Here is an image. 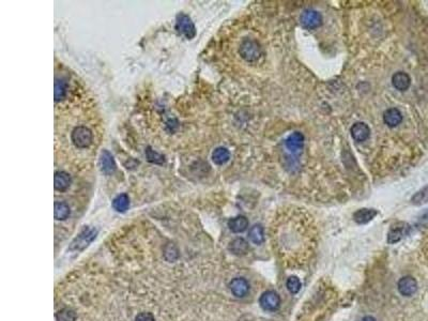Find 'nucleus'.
I'll use <instances>...</instances> for the list:
<instances>
[{
	"label": "nucleus",
	"instance_id": "nucleus-13",
	"mask_svg": "<svg viewBox=\"0 0 428 321\" xmlns=\"http://www.w3.org/2000/svg\"><path fill=\"white\" fill-rule=\"evenodd\" d=\"M72 179L69 174L64 171H56L54 176V187L58 192H65L70 187Z\"/></svg>",
	"mask_w": 428,
	"mask_h": 321
},
{
	"label": "nucleus",
	"instance_id": "nucleus-21",
	"mask_svg": "<svg viewBox=\"0 0 428 321\" xmlns=\"http://www.w3.org/2000/svg\"><path fill=\"white\" fill-rule=\"evenodd\" d=\"M54 212H55V218L57 221H64V219H67L71 214L69 205L63 203V201H57V203H55Z\"/></svg>",
	"mask_w": 428,
	"mask_h": 321
},
{
	"label": "nucleus",
	"instance_id": "nucleus-27",
	"mask_svg": "<svg viewBox=\"0 0 428 321\" xmlns=\"http://www.w3.org/2000/svg\"><path fill=\"white\" fill-rule=\"evenodd\" d=\"M146 157H147L148 162L153 163V164H160V165H162V164L164 163V160H165L163 156H160V153H158V152H156L154 150H152L150 147H148V148H147V150H146Z\"/></svg>",
	"mask_w": 428,
	"mask_h": 321
},
{
	"label": "nucleus",
	"instance_id": "nucleus-18",
	"mask_svg": "<svg viewBox=\"0 0 428 321\" xmlns=\"http://www.w3.org/2000/svg\"><path fill=\"white\" fill-rule=\"evenodd\" d=\"M229 229L235 234H241L248 227V219L243 215H238L228 221Z\"/></svg>",
	"mask_w": 428,
	"mask_h": 321
},
{
	"label": "nucleus",
	"instance_id": "nucleus-28",
	"mask_svg": "<svg viewBox=\"0 0 428 321\" xmlns=\"http://www.w3.org/2000/svg\"><path fill=\"white\" fill-rule=\"evenodd\" d=\"M135 321H156L151 313H140L137 315Z\"/></svg>",
	"mask_w": 428,
	"mask_h": 321
},
{
	"label": "nucleus",
	"instance_id": "nucleus-2",
	"mask_svg": "<svg viewBox=\"0 0 428 321\" xmlns=\"http://www.w3.org/2000/svg\"><path fill=\"white\" fill-rule=\"evenodd\" d=\"M72 141L76 148H80V149H85V148H88L89 146H91L92 141H93V135L90 129H88L86 127H77L73 130L72 132Z\"/></svg>",
	"mask_w": 428,
	"mask_h": 321
},
{
	"label": "nucleus",
	"instance_id": "nucleus-7",
	"mask_svg": "<svg viewBox=\"0 0 428 321\" xmlns=\"http://www.w3.org/2000/svg\"><path fill=\"white\" fill-rule=\"evenodd\" d=\"M400 294L403 296H411L418 290V282L412 276H403L397 283Z\"/></svg>",
	"mask_w": 428,
	"mask_h": 321
},
{
	"label": "nucleus",
	"instance_id": "nucleus-10",
	"mask_svg": "<svg viewBox=\"0 0 428 321\" xmlns=\"http://www.w3.org/2000/svg\"><path fill=\"white\" fill-rule=\"evenodd\" d=\"M230 291L237 298H243L249 291V284L245 278L236 277L229 284Z\"/></svg>",
	"mask_w": 428,
	"mask_h": 321
},
{
	"label": "nucleus",
	"instance_id": "nucleus-12",
	"mask_svg": "<svg viewBox=\"0 0 428 321\" xmlns=\"http://www.w3.org/2000/svg\"><path fill=\"white\" fill-rule=\"evenodd\" d=\"M100 167L105 175H112L117 168L114 158L107 150H103L100 154Z\"/></svg>",
	"mask_w": 428,
	"mask_h": 321
},
{
	"label": "nucleus",
	"instance_id": "nucleus-16",
	"mask_svg": "<svg viewBox=\"0 0 428 321\" xmlns=\"http://www.w3.org/2000/svg\"><path fill=\"white\" fill-rule=\"evenodd\" d=\"M378 211L374 209H368V208H363L355 211L353 214V219L358 224H367L377 216Z\"/></svg>",
	"mask_w": 428,
	"mask_h": 321
},
{
	"label": "nucleus",
	"instance_id": "nucleus-17",
	"mask_svg": "<svg viewBox=\"0 0 428 321\" xmlns=\"http://www.w3.org/2000/svg\"><path fill=\"white\" fill-rule=\"evenodd\" d=\"M228 249L236 256H243L248 252L249 246L246 240L243 239V238H237V239L229 243Z\"/></svg>",
	"mask_w": 428,
	"mask_h": 321
},
{
	"label": "nucleus",
	"instance_id": "nucleus-11",
	"mask_svg": "<svg viewBox=\"0 0 428 321\" xmlns=\"http://www.w3.org/2000/svg\"><path fill=\"white\" fill-rule=\"evenodd\" d=\"M352 138L358 142H363L370 138L371 129L364 122H356L350 129Z\"/></svg>",
	"mask_w": 428,
	"mask_h": 321
},
{
	"label": "nucleus",
	"instance_id": "nucleus-29",
	"mask_svg": "<svg viewBox=\"0 0 428 321\" xmlns=\"http://www.w3.org/2000/svg\"><path fill=\"white\" fill-rule=\"evenodd\" d=\"M421 222H428V209L424 212L423 215L421 216Z\"/></svg>",
	"mask_w": 428,
	"mask_h": 321
},
{
	"label": "nucleus",
	"instance_id": "nucleus-6",
	"mask_svg": "<svg viewBox=\"0 0 428 321\" xmlns=\"http://www.w3.org/2000/svg\"><path fill=\"white\" fill-rule=\"evenodd\" d=\"M98 235V230L94 228H86L81 231V233L75 238V240L72 243L71 248L75 249V251H81L85 247L89 245V243H91Z\"/></svg>",
	"mask_w": 428,
	"mask_h": 321
},
{
	"label": "nucleus",
	"instance_id": "nucleus-22",
	"mask_svg": "<svg viewBox=\"0 0 428 321\" xmlns=\"http://www.w3.org/2000/svg\"><path fill=\"white\" fill-rule=\"evenodd\" d=\"M112 207L117 212H126L130 207V198L127 194H120L112 200Z\"/></svg>",
	"mask_w": 428,
	"mask_h": 321
},
{
	"label": "nucleus",
	"instance_id": "nucleus-19",
	"mask_svg": "<svg viewBox=\"0 0 428 321\" xmlns=\"http://www.w3.org/2000/svg\"><path fill=\"white\" fill-rule=\"evenodd\" d=\"M248 237L251 241L256 245L263 244L265 241V229L261 225L256 224L254 225L248 233Z\"/></svg>",
	"mask_w": 428,
	"mask_h": 321
},
{
	"label": "nucleus",
	"instance_id": "nucleus-26",
	"mask_svg": "<svg viewBox=\"0 0 428 321\" xmlns=\"http://www.w3.org/2000/svg\"><path fill=\"white\" fill-rule=\"evenodd\" d=\"M286 287L291 294H298L301 289V282L296 276H290L286 282Z\"/></svg>",
	"mask_w": 428,
	"mask_h": 321
},
{
	"label": "nucleus",
	"instance_id": "nucleus-25",
	"mask_svg": "<svg viewBox=\"0 0 428 321\" xmlns=\"http://www.w3.org/2000/svg\"><path fill=\"white\" fill-rule=\"evenodd\" d=\"M57 321H75L76 314L71 308H62L56 314Z\"/></svg>",
	"mask_w": 428,
	"mask_h": 321
},
{
	"label": "nucleus",
	"instance_id": "nucleus-14",
	"mask_svg": "<svg viewBox=\"0 0 428 321\" xmlns=\"http://www.w3.org/2000/svg\"><path fill=\"white\" fill-rule=\"evenodd\" d=\"M392 85L400 91H405L411 85V79L405 72H397L392 76Z\"/></svg>",
	"mask_w": 428,
	"mask_h": 321
},
{
	"label": "nucleus",
	"instance_id": "nucleus-30",
	"mask_svg": "<svg viewBox=\"0 0 428 321\" xmlns=\"http://www.w3.org/2000/svg\"><path fill=\"white\" fill-rule=\"evenodd\" d=\"M361 321H377V320L374 319V317H372V316H366V317H364L363 319H362Z\"/></svg>",
	"mask_w": 428,
	"mask_h": 321
},
{
	"label": "nucleus",
	"instance_id": "nucleus-8",
	"mask_svg": "<svg viewBox=\"0 0 428 321\" xmlns=\"http://www.w3.org/2000/svg\"><path fill=\"white\" fill-rule=\"evenodd\" d=\"M287 149L293 154H299L304 146V135L300 132H294L288 136L285 141Z\"/></svg>",
	"mask_w": 428,
	"mask_h": 321
},
{
	"label": "nucleus",
	"instance_id": "nucleus-3",
	"mask_svg": "<svg viewBox=\"0 0 428 321\" xmlns=\"http://www.w3.org/2000/svg\"><path fill=\"white\" fill-rule=\"evenodd\" d=\"M176 29L181 34H183L187 40H192L196 35V28L191 17L187 14L180 13L177 15Z\"/></svg>",
	"mask_w": 428,
	"mask_h": 321
},
{
	"label": "nucleus",
	"instance_id": "nucleus-23",
	"mask_svg": "<svg viewBox=\"0 0 428 321\" xmlns=\"http://www.w3.org/2000/svg\"><path fill=\"white\" fill-rule=\"evenodd\" d=\"M411 203L415 206H422L428 203V184L412 196Z\"/></svg>",
	"mask_w": 428,
	"mask_h": 321
},
{
	"label": "nucleus",
	"instance_id": "nucleus-20",
	"mask_svg": "<svg viewBox=\"0 0 428 321\" xmlns=\"http://www.w3.org/2000/svg\"><path fill=\"white\" fill-rule=\"evenodd\" d=\"M230 152L224 147H218L212 153V160L216 165H224L229 160Z\"/></svg>",
	"mask_w": 428,
	"mask_h": 321
},
{
	"label": "nucleus",
	"instance_id": "nucleus-4",
	"mask_svg": "<svg viewBox=\"0 0 428 321\" xmlns=\"http://www.w3.org/2000/svg\"><path fill=\"white\" fill-rule=\"evenodd\" d=\"M259 305L267 312H275L281 306V298L275 291H265L259 298Z\"/></svg>",
	"mask_w": 428,
	"mask_h": 321
},
{
	"label": "nucleus",
	"instance_id": "nucleus-24",
	"mask_svg": "<svg viewBox=\"0 0 428 321\" xmlns=\"http://www.w3.org/2000/svg\"><path fill=\"white\" fill-rule=\"evenodd\" d=\"M67 89H68L67 82H65L63 80H56V81H55V101L56 102L64 99L65 94H67Z\"/></svg>",
	"mask_w": 428,
	"mask_h": 321
},
{
	"label": "nucleus",
	"instance_id": "nucleus-5",
	"mask_svg": "<svg viewBox=\"0 0 428 321\" xmlns=\"http://www.w3.org/2000/svg\"><path fill=\"white\" fill-rule=\"evenodd\" d=\"M300 22L305 29H316L322 24V16L318 11L313 9H306L303 11L300 16Z\"/></svg>",
	"mask_w": 428,
	"mask_h": 321
},
{
	"label": "nucleus",
	"instance_id": "nucleus-9",
	"mask_svg": "<svg viewBox=\"0 0 428 321\" xmlns=\"http://www.w3.org/2000/svg\"><path fill=\"white\" fill-rule=\"evenodd\" d=\"M408 233L409 226L407 224L400 223L393 225L388 234V243L389 244H395V243L400 242Z\"/></svg>",
	"mask_w": 428,
	"mask_h": 321
},
{
	"label": "nucleus",
	"instance_id": "nucleus-1",
	"mask_svg": "<svg viewBox=\"0 0 428 321\" xmlns=\"http://www.w3.org/2000/svg\"><path fill=\"white\" fill-rule=\"evenodd\" d=\"M239 53L244 60L247 62H254L258 60L261 55V47L256 40L245 39L240 44Z\"/></svg>",
	"mask_w": 428,
	"mask_h": 321
},
{
	"label": "nucleus",
	"instance_id": "nucleus-15",
	"mask_svg": "<svg viewBox=\"0 0 428 321\" xmlns=\"http://www.w3.org/2000/svg\"><path fill=\"white\" fill-rule=\"evenodd\" d=\"M383 121L390 128H395L402 121V115L397 108H389L384 111Z\"/></svg>",
	"mask_w": 428,
	"mask_h": 321
}]
</instances>
